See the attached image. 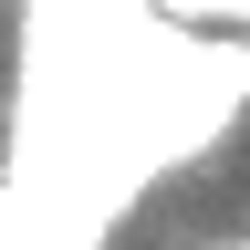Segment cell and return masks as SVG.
Here are the masks:
<instances>
[{
	"label": "cell",
	"mask_w": 250,
	"mask_h": 250,
	"mask_svg": "<svg viewBox=\"0 0 250 250\" xmlns=\"http://www.w3.org/2000/svg\"><path fill=\"white\" fill-rule=\"evenodd\" d=\"M156 21H177V31H240L250 42V0H156Z\"/></svg>",
	"instance_id": "6da1fadb"
},
{
	"label": "cell",
	"mask_w": 250,
	"mask_h": 250,
	"mask_svg": "<svg viewBox=\"0 0 250 250\" xmlns=\"http://www.w3.org/2000/svg\"><path fill=\"white\" fill-rule=\"evenodd\" d=\"M219 250H250V240H219Z\"/></svg>",
	"instance_id": "7a4b0ae2"
}]
</instances>
